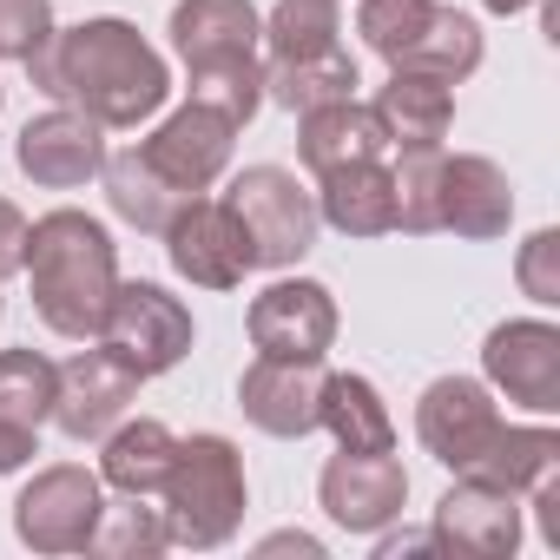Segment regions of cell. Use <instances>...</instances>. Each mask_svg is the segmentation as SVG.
<instances>
[{"label": "cell", "mask_w": 560, "mask_h": 560, "mask_svg": "<svg viewBox=\"0 0 560 560\" xmlns=\"http://www.w3.org/2000/svg\"><path fill=\"white\" fill-rule=\"evenodd\" d=\"M93 547H100V553H113V560H132V553H165V547H172V540H165V514H159V508H145V494H126L119 508L106 501Z\"/></svg>", "instance_id": "cell-31"}, {"label": "cell", "mask_w": 560, "mask_h": 560, "mask_svg": "<svg viewBox=\"0 0 560 560\" xmlns=\"http://www.w3.org/2000/svg\"><path fill=\"white\" fill-rule=\"evenodd\" d=\"M363 73L350 60V47L311 54V60H264V106H284V113H317L330 100H357Z\"/></svg>", "instance_id": "cell-23"}, {"label": "cell", "mask_w": 560, "mask_h": 560, "mask_svg": "<svg viewBox=\"0 0 560 560\" xmlns=\"http://www.w3.org/2000/svg\"><path fill=\"white\" fill-rule=\"evenodd\" d=\"M0 311H8V304H0Z\"/></svg>", "instance_id": "cell-41"}, {"label": "cell", "mask_w": 560, "mask_h": 560, "mask_svg": "<svg viewBox=\"0 0 560 560\" xmlns=\"http://www.w3.org/2000/svg\"><path fill=\"white\" fill-rule=\"evenodd\" d=\"M317 218L343 237H383L396 231V178L389 159H363V165H337L317 178Z\"/></svg>", "instance_id": "cell-20"}, {"label": "cell", "mask_w": 560, "mask_h": 560, "mask_svg": "<svg viewBox=\"0 0 560 560\" xmlns=\"http://www.w3.org/2000/svg\"><path fill=\"white\" fill-rule=\"evenodd\" d=\"M54 383L60 363H47L40 350H0V422L40 429L54 416Z\"/></svg>", "instance_id": "cell-30"}, {"label": "cell", "mask_w": 560, "mask_h": 560, "mask_svg": "<svg viewBox=\"0 0 560 560\" xmlns=\"http://www.w3.org/2000/svg\"><path fill=\"white\" fill-rule=\"evenodd\" d=\"M429 14H435V0H363L357 8V34H363V47L376 54V60H402V47L429 27Z\"/></svg>", "instance_id": "cell-32"}, {"label": "cell", "mask_w": 560, "mask_h": 560, "mask_svg": "<svg viewBox=\"0 0 560 560\" xmlns=\"http://www.w3.org/2000/svg\"><path fill=\"white\" fill-rule=\"evenodd\" d=\"M0 106H8V86H0Z\"/></svg>", "instance_id": "cell-40"}, {"label": "cell", "mask_w": 560, "mask_h": 560, "mask_svg": "<svg viewBox=\"0 0 560 560\" xmlns=\"http://www.w3.org/2000/svg\"><path fill=\"white\" fill-rule=\"evenodd\" d=\"M54 40V0H0V60H34Z\"/></svg>", "instance_id": "cell-33"}, {"label": "cell", "mask_w": 560, "mask_h": 560, "mask_svg": "<svg viewBox=\"0 0 560 560\" xmlns=\"http://www.w3.org/2000/svg\"><path fill=\"white\" fill-rule=\"evenodd\" d=\"M343 47V0H277L264 14V60H311Z\"/></svg>", "instance_id": "cell-27"}, {"label": "cell", "mask_w": 560, "mask_h": 560, "mask_svg": "<svg viewBox=\"0 0 560 560\" xmlns=\"http://www.w3.org/2000/svg\"><path fill=\"white\" fill-rule=\"evenodd\" d=\"M231 145H237V126H231L224 113L185 100L178 113H165V119L152 126V139H139V159H145L165 185H178L185 198H198V191H211V185L231 172Z\"/></svg>", "instance_id": "cell-11"}, {"label": "cell", "mask_w": 560, "mask_h": 560, "mask_svg": "<svg viewBox=\"0 0 560 560\" xmlns=\"http://www.w3.org/2000/svg\"><path fill=\"white\" fill-rule=\"evenodd\" d=\"M264 553H311V560H324V540H311V534H270Z\"/></svg>", "instance_id": "cell-38"}, {"label": "cell", "mask_w": 560, "mask_h": 560, "mask_svg": "<svg viewBox=\"0 0 560 560\" xmlns=\"http://www.w3.org/2000/svg\"><path fill=\"white\" fill-rule=\"evenodd\" d=\"M317 429H330L337 448H357V455H383L396 448V422H389V402L370 376H324V402H317Z\"/></svg>", "instance_id": "cell-24"}, {"label": "cell", "mask_w": 560, "mask_h": 560, "mask_svg": "<svg viewBox=\"0 0 560 560\" xmlns=\"http://www.w3.org/2000/svg\"><path fill=\"white\" fill-rule=\"evenodd\" d=\"M547 468H560V435H553L547 422H501V435L481 448V462L468 468V481H488V488L527 494Z\"/></svg>", "instance_id": "cell-26"}, {"label": "cell", "mask_w": 560, "mask_h": 560, "mask_svg": "<svg viewBox=\"0 0 560 560\" xmlns=\"http://www.w3.org/2000/svg\"><path fill=\"white\" fill-rule=\"evenodd\" d=\"M139 370L119 357V350H106V343H86V350H73L67 363H60V383H54V429L67 435V442H100L132 402H139Z\"/></svg>", "instance_id": "cell-9"}, {"label": "cell", "mask_w": 560, "mask_h": 560, "mask_svg": "<svg viewBox=\"0 0 560 560\" xmlns=\"http://www.w3.org/2000/svg\"><path fill=\"white\" fill-rule=\"evenodd\" d=\"M298 159L304 172H337V165H363V159H389V126L376 119V106L363 100H330L317 113H298Z\"/></svg>", "instance_id": "cell-19"}, {"label": "cell", "mask_w": 560, "mask_h": 560, "mask_svg": "<svg viewBox=\"0 0 560 560\" xmlns=\"http://www.w3.org/2000/svg\"><path fill=\"white\" fill-rule=\"evenodd\" d=\"M172 448H178V435L159 416H119L100 435V481L113 494H159V481L172 468Z\"/></svg>", "instance_id": "cell-22"}, {"label": "cell", "mask_w": 560, "mask_h": 560, "mask_svg": "<svg viewBox=\"0 0 560 560\" xmlns=\"http://www.w3.org/2000/svg\"><path fill=\"white\" fill-rule=\"evenodd\" d=\"M481 376L508 402H521L534 416H560V330L547 317L494 324L481 343Z\"/></svg>", "instance_id": "cell-14"}, {"label": "cell", "mask_w": 560, "mask_h": 560, "mask_svg": "<svg viewBox=\"0 0 560 560\" xmlns=\"http://www.w3.org/2000/svg\"><path fill=\"white\" fill-rule=\"evenodd\" d=\"M34 455H40V429H27V422H0V475H21Z\"/></svg>", "instance_id": "cell-36"}, {"label": "cell", "mask_w": 560, "mask_h": 560, "mask_svg": "<svg viewBox=\"0 0 560 560\" xmlns=\"http://www.w3.org/2000/svg\"><path fill=\"white\" fill-rule=\"evenodd\" d=\"M257 47H264V14L250 0H178L172 8V54L185 60V80L264 67Z\"/></svg>", "instance_id": "cell-13"}, {"label": "cell", "mask_w": 560, "mask_h": 560, "mask_svg": "<svg viewBox=\"0 0 560 560\" xmlns=\"http://www.w3.org/2000/svg\"><path fill=\"white\" fill-rule=\"evenodd\" d=\"M27 264V211L14 198H0V284Z\"/></svg>", "instance_id": "cell-35"}, {"label": "cell", "mask_w": 560, "mask_h": 560, "mask_svg": "<svg viewBox=\"0 0 560 560\" xmlns=\"http://www.w3.org/2000/svg\"><path fill=\"white\" fill-rule=\"evenodd\" d=\"M159 514H165V540L172 547H191V553H211L224 547L237 527H244V508H250V481H244V455L231 435H185L172 448V468L159 481Z\"/></svg>", "instance_id": "cell-3"}, {"label": "cell", "mask_w": 560, "mask_h": 560, "mask_svg": "<svg viewBox=\"0 0 560 560\" xmlns=\"http://www.w3.org/2000/svg\"><path fill=\"white\" fill-rule=\"evenodd\" d=\"M27 73H34V86L54 106H73V113H86L106 132L145 126L172 100L165 54L119 14L80 21V27H54V40L27 60Z\"/></svg>", "instance_id": "cell-1"}, {"label": "cell", "mask_w": 560, "mask_h": 560, "mask_svg": "<svg viewBox=\"0 0 560 560\" xmlns=\"http://www.w3.org/2000/svg\"><path fill=\"white\" fill-rule=\"evenodd\" d=\"M370 106L389 126V152L396 145H442L455 126V86L435 73H409V67H389V80L376 86Z\"/></svg>", "instance_id": "cell-21"}, {"label": "cell", "mask_w": 560, "mask_h": 560, "mask_svg": "<svg viewBox=\"0 0 560 560\" xmlns=\"http://www.w3.org/2000/svg\"><path fill=\"white\" fill-rule=\"evenodd\" d=\"M100 178H106V205H113V218H126V224H132V231H145V237H165V224H172V218H178V205H185V191H178V185H165V178L139 159V145L106 152Z\"/></svg>", "instance_id": "cell-25"}, {"label": "cell", "mask_w": 560, "mask_h": 560, "mask_svg": "<svg viewBox=\"0 0 560 560\" xmlns=\"http://www.w3.org/2000/svg\"><path fill=\"white\" fill-rule=\"evenodd\" d=\"M481 8H488V14H501V21H514V14H527V8H534V0H481Z\"/></svg>", "instance_id": "cell-39"}, {"label": "cell", "mask_w": 560, "mask_h": 560, "mask_svg": "<svg viewBox=\"0 0 560 560\" xmlns=\"http://www.w3.org/2000/svg\"><path fill=\"white\" fill-rule=\"evenodd\" d=\"M527 501H534V514H540V540L560 547V468H547V475L527 488Z\"/></svg>", "instance_id": "cell-37"}, {"label": "cell", "mask_w": 560, "mask_h": 560, "mask_svg": "<svg viewBox=\"0 0 560 560\" xmlns=\"http://www.w3.org/2000/svg\"><path fill=\"white\" fill-rule=\"evenodd\" d=\"M442 159H448L442 145H396V165H389V178H396V231H409V237L442 231V218H435Z\"/></svg>", "instance_id": "cell-29"}, {"label": "cell", "mask_w": 560, "mask_h": 560, "mask_svg": "<svg viewBox=\"0 0 560 560\" xmlns=\"http://www.w3.org/2000/svg\"><path fill=\"white\" fill-rule=\"evenodd\" d=\"M514 284H521V298H534L540 311L560 304V231H553V224L534 231V237L521 244V257H514Z\"/></svg>", "instance_id": "cell-34"}, {"label": "cell", "mask_w": 560, "mask_h": 560, "mask_svg": "<svg viewBox=\"0 0 560 560\" xmlns=\"http://www.w3.org/2000/svg\"><path fill=\"white\" fill-rule=\"evenodd\" d=\"M224 205L237 211L250 250H257V270H291L311 257L324 218H317V191L298 185V172L284 165H244L224 191Z\"/></svg>", "instance_id": "cell-4"}, {"label": "cell", "mask_w": 560, "mask_h": 560, "mask_svg": "<svg viewBox=\"0 0 560 560\" xmlns=\"http://www.w3.org/2000/svg\"><path fill=\"white\" fill-rule=\"evenodd\" d=\"M435 218H442V231H455V237H468V244L508 237V224H514V185H508V172H501L494 159H481V152L442 159Z\"/></svg>", "instance_id": "cell-18"}, {"label": "cell", "mask_w": 560, "mask_h": 560, "mask_svg": "<svg viewBox=\"0 0 560 560\" xmlns=\"http://www.w3.org/2000/svg\"><path fill=\"white\" fill-rule=\"evenodd\" d=\"M396 67H409V73H435V80L462 86V80L481 67V27H475L468 14H455V8H435L429 27L402 47Z\"/></svg>", "instance_id": "cell-28"}, {"label": "cell", "mask_w": 560, "mask_h": 560, "mask_svg": "<svg viewBox=\"0 0 560 560\" xmlns=\"http://www.w3.org/2000/svg\"><path fill=\"white\" fill-rule=\"evenodd\" d=\"M324 363L311 357H257L237 376V409L250 429L277 435V442H298L317 429V402H324Z\"/></svg>", "instance_id": "cell-16"}, {"label": "cell", "mask_w": 560, "mask_h": 560, "mask_svg": "<svg viewBox=\"0 0 560 560\" xmlns=\"http://www.w3.org/2000/svg\"><path fill=\"white\" fill-rule=\"evenodd\" d=\"M494 435H501V409H494L488 383H475V376H435L422 389V402H416V442L448 475H468Z\"/></svg>", "instance_id": "cell-12"}, {"label": "cell", "mask_w": 560, "mask_h": 560, "mask_svg": "<svg viewBox=\"0 0 560 560\" xmlns=\"http://www.w3.org/2000/svg\"><path fill=\"white\" fill-rule=\"evenodd\" d=\"M100 514H106V481L80 462H54L14 494V534L34 553H86Z\"/></svg>", "instance_id": "cell-5"}, {"label": "cell", "mask_w": 560, "mask_h": 560, "mask_svg": "<svg viewBox=\"0 0 560 560\" xmlns=\"http://www.w3.org/2000/svg\"><path fill=\"white\" fill-rule=\"evenodd\" d=\"M106 350H119L145 383L178 370L198 343V324L185 311V298H172L165 284H145V277H119L113 291V311H106V330H100Z\"/></svg>", "instance_id": "cell-6"}, {"label": "cell", "mask_w": 560, "mask_h": 560, "mask_svg": "<svg viewBox=\"0 0 560 560\" xmlns=\"http://www.w3.org/2000/svg\"><path fill=\"white\" fill-rule=\"evenodd\" d=\"M317 501L343 534H383L409 508V468L396 462V448H383V455L337 448L317 475Z\"/></svg>", "instance_id": "cell-10"}, {"label": "cell", "mask_w": 560, "mask_h": 560, "mask_svg": "<svg viewBox=\"0 0 560 560\" xmlns=\"http://www.w3.org/2000/svg\"><path fill=\"white\" fill-rule=\"evenodd\" d=\"M27 284H34V311L54 337L67 343H100L113 291H119V244L93 211H47L27 224Z\"/></svg>", "instance_id": "cell-2"}, {"label": "cell", "mask_w": 560, "mask_h": 560, "mask_svg": "<svg viewBox=\"0 0 560 560\" xmlns=\"http://www.w3.org/2000/svg\"><path fill=\"white\" fill-rule=\"evenodd\" d=\"M521 514H527V508H521V494L455 475V488H448V494L435 501V514H429V534H435V547H442V553L508 560V553L521 547V534H527V521H521Z\"/></svg>", "instance_id": "cell-15"}, {"label": "cell", "mask_w": 560, "mask_h": 560, "mask_svg": "<svg viewBox=\"0 0 560 560\" xmlns=\"http://www.w3.org/2000/svg\"><path fill=\"white\" fill-rule=\"evenodd\" d=\"M14 165H21L40 191H80V185L100 178V165H106V126H93V119L73 113V106H47L40 119L21 126Z\"/></svg>", "instance_id": "cell-17"}, {"label": "cell", "mask_w": 560, "mask_h": 560, "mask_svg": "<svg viewBox=\"0 0 560 560\" xmlns=\"http://www.w3.org/2000/svg\"><path fill=\"white\" fill-rule=\"evenodd\" d=\"M165 257H172V270L185 277V284H198V291H237L244 277L257 270V250H250L237 211L224 198H211V191H198V198L178 205V218L165 224Z\"/></svg>", "instance_id": "cell-7"}, {"label": "cell", "mask_w": 560, "mask_h": 560, "mask_svg": "<svg viewBox=\"0 0 560 560\" xmlns=\"http://www.w3.org/2000/svg\"><path fill=\"white\" fill-rule=\"evenodd\" d=\"M337 298L317 277H277L264 284L244 311V330H250V350L257 357H311L324 363L330 343H337Z\"/></svg>", "instance_id": "cell-8"}]
</instances>
